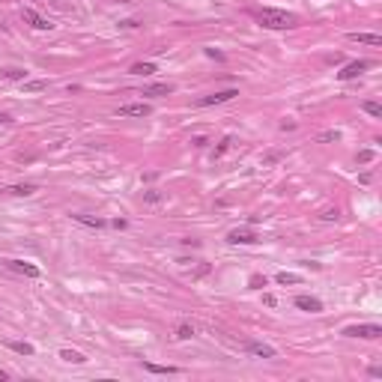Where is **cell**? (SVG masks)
<instances>
[{
	"label": "cell",
	"mask_w": 382,
	"mask_h": 382,
	"mask_svg": "<svg viewBox=\"0 0 382 382\" xmlns=\"http://www.w3.org/2000/svg\"><path fill=\"white\" fill-rule=\"evenodd\" d=\"M257 21L269 30H287V27H296V15L293 12H284V9H260L257 12Z\"/></svg>",
	"instance_id": "cell-1"
},
{
	"label": "cell",
	"mask_w": 382,
	"mask_h": 382,
	"mask_svg": "<svg viewBox=\"0 0 382 382\" xmlns=\"http://www.w3.org/2000/svg\"><path fill=\"white\" fill-rule=\"evenodd\" d=\"M343 334L347 337H364V340H376L382 337V328L376 323H361V326H347L343 328Z\"/></svg>",
	"instance_id": "cell-2"
},
{
	"label": "cell",
	"mask_w": 382,
	"mask_h": 382,
	"mask_svg": "<svg viewBox=\"0 0 382 382\" xmlns=\"http://www.w3.org/2000/svg\"><path fill=\"white\" fill-rule=\"evenodd\" d=\"M236 96H239V90H236V87H230V90H218V93L200 96V99H197V105H200V108H209V105H224V102H233Z\"/></svg>",
	"instance_id": "cell-3"
},
{
	"label": "cell",
	"mask_w": 382,
	"mask_h": 382,
	"mask_svg": "<svg viewBox=\"0 0 382 382\" xmlns=\"http://www.w3.org/2000/svg\"><path fill=\"white\" fill-rule=\"evenodd\" d=\"M117 113H120V117H149L152 108L146 102H126V105L117 108Z\"/></svg>",
	"instance_id": "cell-4"
},
{
	"label": "cell",
	"mask_w": 382,
	"mask_h": 382,
	"mask_svg": "<svg viewBox=\"0 0 382 382\" xmlns=\"http://www.w3.org/2000/svg\"><path fill=\"white\" fill-rule=\"evenodd\" d=\"M364 69H370V60H353V63H347V66L337 72V78H340V81H353V78H358Z\"/></svg>",
	"instance_id": "cell-5"
},
{
	"label": "cell",
	"mask_w": 382,
	"mask_h": 382,
	"mask_svg": "<svg viewBox=\"0 0 382 382\" xmlns=\"http://www.w3.org/2000/svg\"><path fill=\"white\" fill-rule=\"evenodd\" d=\"M6 263V269L24 275V278H39V266H33V263H24V260H3Z\"/></svg>",
	"instance_id": "cell-6"
},
{
	"label": "cell",
	"mask_w": 382,
	"mask_h": 382,
	"mask_svg": "<svg viewBox=\"0 0 382 382\" xmlns=\"http://www.w3.org/2000/svg\"><path fill=\"white\" fill-rule=\"evenodd\" d=\"M227 242H230V245H254V242H260V239H257L254 230L242 227V230H230V233H227Z\"/></svg>",
	"instance_id": "cell-7"
},
{
	"label": "cell",
	"mask_w": 382,
	"mask_h": 382,
	"mask_svg": "<svg viewBox=\"0 0 382 382\" xmlns=\"http://www.w3.org/2000/svg\"><path fill=\"white\" fill-rule=\"evenodd\" d=\"M21 15H24V21H27L30 27H36V30H51V27H54L45 15H39V12H36V9H30V6H27V9H21Z\"/></svg>",
	"instance_id": "cell-8"
},
{
	"label": "cell",
	"mask_w": 382,
	"mask_h": 382,
	"mask_svg": "<svg viewBox=\"0 0 382 382\" xmlns=\"http://www.w3.org/2000/svg\"><path fill=\"white\" fill-rule=\"evenodd\" d=\"M296 308L299 311H308V314H320L323 311V301L317 296H296Z\"/></svg>",
	"instance_id": "cell-9"
},
{
	"label": "cell",
	"mask_w": 382,
	"mask_h": 382,
	"mask_svg": "<svg viewBox=\"0 0 382 382\" xmlns=\"http://www.w3.org/2000/svg\"><path fill=\"white\" fill-rule=\"evenodd\" d=\"M248 353L257 355V358H275V347H269V343H260V340H248Z\"/></svg>",
	"instance_id": "cell-10"
},
{
	"label": "cell",
	"mask_w": 382,
	"mask_h": 382,
	"mask_svg": "<svg viewBox=\"0 0 382 382\" xmlns=\"http://www.w3.org/2000/svg\"><path fill=\"white\" fill-rule=\"evenodd\" d=\"M350 42H361V45H382V36L379 33H350Z\"/></svg>",
	"instance_id": "cell-11"
},
{
	"label": "cell",
	"mask_w": 382,
	"mask_h": 382,
	"mask_svg": "<svg viewBox=\"0 0 382 382\" xmlns=\"http://www.w3.org/2000/svg\"><path fill=\"white\" fill-rule=\"evenodd\" d=\"M173 93V84H152V87H143V96H170Z\"/></svg>",
	"instance_id": "cell-12"
},
{
	"label": "cell",
	"mask_w": 382,
	"mask_h": 382,
	"mask_svg": "<svg viewBox=\"0 0 382 382\" xmlns=\"http://www.w3.org/2000/svg\"><path fill=\"white\" fill-rule=\"evenodd\" d=\"M0 78L3 81H27V72L24 69H0Z\"/></svg>",
	"instance_id": "cell-13"
},
{
	"label": "cell",
	"mask_w": 382,
	"mask_h": 382,
	"mask_svg": "<svg viewBox=\"0 0 382 382\" xmlns=\"http://www.w3.org/2000/svg\"><path fill=\"white\" fill-rule=\"evenodd\" d=\"M143 370H149V373H179V367H173V364H152V361H143Z\"/></svg>",
	"instance_id": "cell-14"
},
{
	"label": "cell",
	"mask_w": 382,
	"mask_h": 382,
	"mask_svg": "<svg viewBox=\"0 0 382 382\" xmlns=\"http://www.w3.org/2000/svg\"><path fill=\"white\" fill-rule=\"evenodd\" d=\"M278 284H284V287H296V284H301V275H293V272H278V278H275Z\"/></svg>",
	"instance_id": "cell-15"
},
{
	"label": "cell",
	"mask_w": 382,
	"mask_h": 382,
	"mask_svg": "<svg viewBox=\"0 0 382 382\" xmlns=\"http://www.w3.org/2000/svg\"><path fill=\"white\" fill-rule=\"evenodd\" d=\"M60 358H63V361H69V364H84V361H87L78 350H63V353H60Z\"/></svg>",
	"instance_id": "cell-16"
},
{
	"label": "cell",
	"mask_w": 382,
	"mask_h": 382,
	"mask_svg": "<svg viewBox=\"0 0 382 382\" xmlns=\"http://www.w3.org/2000/svg\"><path fill=\"white\" fill-rule=\"evenodd\" d=\"M129 72H132V75H156L159 69H156V63H135Z\"/></svg>",
	"instance_id": "cell-17"
},
{
	"label": "cell",
	"mask_w": 382,
	"mask_h": 382,
	"mask_svg": "<svg viewBox=\"0 0 382 382\" xmlns=\"http://www.w3.org/2000/svg\"><path fill=\"white\" fill-rule=\"evenodd\" d=\"M9 194H18V197H27V194H33L36 191V185L33 182H24V185H12V188H6Z\"/></svg>",
	"instance_id": "cell-18"
},
{
	"label": "cell",
	"mask_w": 382,
	"mask_h": 382,
	"mask_svg": "<svg viewBox=\"0 0 382 382\" xmlns=\"http://www.w3.org/2000/svg\"><path fill=\"white\" fill-rule=\"evenodd\" d=\"M9 350H15L18 355H33V353H36L30 343H24V340H9Z\"/></svg>",
	"instance_id": "cell-19"
},
{
	"label": "cell",
	"mask_w": 382,
	"mask_h": 382,
	"mask_svg": "<svg viewBox=\"0 0 382 382\" xmlns=\"http://www.w3.org/2000/svg\"><path fill=\"white\" fill-rule=\"evenodd\" d=\"M173 337H176V340H188V337H194V326H191V323H182V326L176 328Z\"/></svg>",
	"instance_id": "cell-20"
},
{
	"label": "cell",
	"mask_w": 382,
	"mask_h": 382,
	"mask_svg": "<svg viewBox=\"0 0 382 382\" xmlns=\"http://www.w3.org/2000/svg\"><path fill=\"white\" fill-rule=\"evenodd\" d=\"M361 108H364V113H370V117H382V105L379 102H361Z\"/></svg>",
	"instance_id": "cell-21"
},
{
	"label": "cell",
	"mask_w": 382,
	"mask_h": 382,
	"mask_svg": "<svg viewBox=\"0 0 382 382\" xmlns=\"http://www.w3.org/2000/svg\"><path fill=\"white\" fill-rule=\"evenodd\" d=\"M75 221H81V224H87V227H105V221L102 218H93V215H72Z\"/></svg>",
	"instance_id": "cell-22"
},
{
	"label": "cell",
	"mask_w": 382,
	"mask_h": 382,
	"mask_svg": "<svg viewBox=\"0 0 382 382\" xmlns=\"http://www.w3.org/2000/svg\"><path fill=\"white\" fill-rule=\"evenodd\" d=\"M21 84H24V90H27V93H42V90L48 87L45 81H21Z\"/></svg>",
	"instance_id": "cell-23"
},
{
	"label": "cell",
	"mask_w": 382,
	"mask_h": 382,
	"mask_svg": "<svg viewBox=\"0 0 382 382\" xmlns=\"http://www.w3.org/2000/svg\"><path fill=\"white\" fill-rule=\"evenodd\" d=\"M317 140H320V143H331V140L337 143V140H340V132H323V135H317Z\"/></svg>",
	"instance_id": "cell-24"
},
{
	"label": "cell",
	"mask_w": 382,
	"mask_h": 382,
	"mask_svg": "<svg viewBox=\"0 0 382 382\" xmlns=\"http://www.w3.org/2000/svg\"><path fill=\"white\" fill-rule=\"evenodd\" d=\"M230 143H233V137H224V140H221V146L215 149V159H221V156H224V152H227V149H230Z\"/></svg>",
	"instance_id": "cell-25"
},
{
	"label": "cell",
	"mask_w": 382,
	"mask_h": 382,
	"mask_svg": "<svg viewBox=\"0 0 382 382\" xmlns=\"http://www.w3.org/2000/svg\"><path fill=\"white\" fill-rule=\"evenodd\" d=\"M143 200H146V203H159L162 194H159V191H143Z\"/></svg>",
	"instance_id": "cell-26"
},
{
	"label": "cell",
	"mask_w": 382,
	"mask_h": 382,
	"mask_svg": "<svg viewBox=\"0 0 382 382\" xmlns=\"http://www.w3.org/2000/svg\"><path fill=\"white\" fill-rule=\"evenodd\" d=\"M251 287H254V290H263V287H266V278H263V275H251Z\"/></svg>",
	"instance_id": "cell-27"
},
{
	"label": "cell",
	"mask_w": 382,
	"mask_h": 382,
	"mask_svg": "<svg viewBox=\"0 0 382 382\" xmlns=\"http://www.w3.org/2000/svg\"><path fill=\"white\" fill-rule=\"evenodd\" d=\"M358 162H361V164L373 162V149H361V152H358Z\"/></svg>",
	"instance_id": "cell-28"
},
{
	"label": "cell",
	"mask_w": 382,
	"mask_h": 382,
	"mask_svg": "<svg viewBox=\"0 0 382 382\" xmlns=\"http://www.w3.org/2000/svg\"><path fill=\"white\" fill-rule=\"evenodd\" d=\"M337 215H340L337 209H326V212H323L320 218H323V221H337Z\"/></svg>",
	"instance_id": "cell-29"
},
{
	"label": "cell",
	"mask_w": 382,
	"mask_h": 382,
	"mask_svg": "<svg viewBox=\"0 0 382 382\" xmlns=\"http://www.w3.org/2000/svg\"><path fill=\"white\" fill-rule=\"evenodd\" d=\"M263 301H266V304H269V308H275V304H278V301H275V296H269V293H266V296H263Z\"/></svg>",
	"instance_id": "cell-30"
},
{
	"label": "cell",
	"mask_w": 382,
	"mask_h": 382,
	"mask_svg": "<svg viewBox=\"0 0 382 382\" xmlns=\"http://www.w3.org/2000/svg\"><path fill=\"white\" fill-rule=\"evenodd\" d=\"M0 123H12V117H6V113H0Z\"/></svg>",
	"instance_id": "cell-31"
},
{
	"label": "cell",
	"mask_w": 382,
	"mask_h": 382,
	"mask_svg": "<svg viewBox=\"0 0 382 382\" xmlns=\"http://www.w3.org/2000/svg\"><path fill=\"white\" fill-rule=\"evenodd\" d=\"M6 379H9V373H6V370H0V382H6Z\"/></svg>",
	"instance_id": "cell-32"
}]
</instances>
